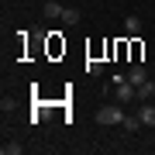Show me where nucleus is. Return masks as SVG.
<instances>
[{"label":"nucleus","mask_w":155,"mask_h":155,"mask_svg":"<svg viewBox=\"0 0 155 155\" xmlns=\"http://www.w3.org/2000/svg\"><path fill=\"white\" fill-rule=\"evenodd\" d=\"M124 121V110H121V104H107V107H100L97 110V124H121Z\"/></svg>","instance_id":"f257e3e1"},{"label":"nucleus","mask_w":155,"mask_h":155,"mask_svg":"<svg viewBox=\"0 0 155 155\" xmlns=\"http://www.w3.org/2000/svg\"><path fill=\"white\" fill-rule=\"evenodd\" d=\"M141 28H145V24H141V17H138V14H127V17H124V35L138 38V35H141Z\"/></svg>","instance_id":"f03ea898"},{"label":"nucleus","mask_w":155,"mask_h":155,"mask_svg":"<svg viewBox=\"0 0 155 155\" xmlns=\"http://www.w3.org/2000/svg\"><path fill=\"white\" fill-rule=\"evenodd\" d=\"M127 79H131L134 86H145V83H148V72H145V66H138V62H134V66L127 69Z\"/></svg>","instance_id":"7ed1b4c3"},{"label":"nucleus","mask_w":155,"mask_h":155,"mask_svg":"<svg viewBox=\"0 0 155 155\" xmlns=\"http://www.w3.org/2000/svg\"><path fill=\"white\" fill-rule=\"evenodd\" d=\"M138 117H141V124H145V127H155V107H152V104H141Z\"/></svg>","instance_id":"20e7f679"},{"label":"nucleus","mask_w":155,"mask_h":155,"mask_svg":"<svg viewBox=\"0 0 155 155\" xmlns=\"http://www.w3.org/2000/svg\"><path fill=\"white\" fill-rule=\"evenodd\" d=\"M59 21L69 24V28H76V24H79V11H76V7H62V17H59Z\"/></svg>","instance_id":"39448f33"},{"label":"nucleus","mask_w":155,"mask_h":155,"mask_svg":"<svg viewBox=\"0 0 155 155\" xmlns=\"http://www.w3.org/2000/svg\"><path fill=\"white\" fill-rule=\"evenodd\" d=\"M41 11H45V17H52V21H55V17H62V4H59V0H45Z\"/></svg>","instance_id":"423d86ee"},{"label":"nucleus","mask_w":155,"mask_h":155,"mask_svg":"<svg viewBox=\"0 0 155 155\" xmlns=\"http://www.w3.org/2000/svg\"><path fill=\"white\" fill-rule=\"evenodd\" d=\"M121 127H124L127 134H134V131H138V127H141V117H127V114H124V121H121Z\"/></svg>","instance_id":"0eeeda50"},{"label":"nucleus","mask_w":155,"mask_h":155,"mask_svg":"<svg viewBox=\"0 0 155 155\" xmlns=\"http://www.w3.org/2000/svg\"><path fill=\"white\" fill-rule=\"evenodd\" d=\"M138 97H141V104H145L148 97H155V79H148L145 86H138Z\"/></svg>","instance_id":"6e6552de"},{"label":"nucleus","mask_w":155,"mask_h":155,"mask_svg":"<svg viewBox=\"0 0 155 155\" xmlns=\"http://www.w3.org/2000/svg\"><path fill=\"white\" fill-rule=\"evenodd\" d=\"M86 72H90V76H100V72H104V62H100V59H90L86 62Z\"/></svg>","instance_id":"1a4fd4ad"},{"label":"nucleus","mask_w":155,"mask_h":155,"mask_svg":"<svg viewBox=\"0 0 155 155\" xmlns=\"http://www.w3.org/2000/svg\"><path fill=\"white\" fill-rule=\"evenodd\" d=\"M24 152V145H17V141H7L4 145V155H21Z\"/></svg>","instance_id":"9d476101"}]
</instances>
